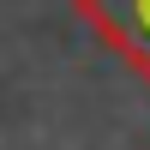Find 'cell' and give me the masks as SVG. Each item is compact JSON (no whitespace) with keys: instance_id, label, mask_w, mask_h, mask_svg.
Segmentation results:
<instances>
[{"instance_id":"6da1fadb","label":"cell","mask_w":150,"mask_h":150,"mask_svg":"<svg viewBox=\"0 0 150 150\" xmlns=\"http://www.w3.org/2000/svg\"><path fill=\"white\" fill-rule=\"evenodd\" d=\"M96 18H102V30L114 36L120 48H126L132 60H144L150 66V0H126V6H90Z\"/></svg>"}]
</instances>
